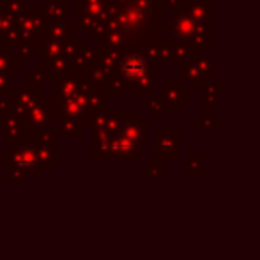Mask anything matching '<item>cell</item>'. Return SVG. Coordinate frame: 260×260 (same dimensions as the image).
<instances>
[{"label": "cell", "mask_w": 260, "mask_h": 260, "mask_svg": "<svg viewBox=\"0 0 260 260\" xmlns=\"http://www.w3.org/2000/svg\"><path fill=\"white\" fill-rule=\"evenodd\" d=\"M149 110H152V112H157V119H163V112H167L163 98L149 96Z\"/></svg>", "instance_id": "10"}, {"label": "cell", "mask_w": 260, "mask_h": 260, "mask_svg": "<svg viewBox=\"0 0 260 260\" xmlns=\"http://www.w3.org/2000/svg\"><path fill=\"white\" fill-rule=\"evenodd\" d=\"M195 2H199V0H179V4H181V7L182 9H188L191 4H195Z\"/></svg>", "instance_id": "14"}, {"label": "cell", "mask_w": 260, "mask_h": 260, "mask_svg": "<svg viewBox=\"0 0 260 260\" xmlns=\"http://www.w3.org/2000/svg\"><path fill=\"white\" fill-rule=\"evenodd\" d=\"M202 55H206V50L200 45L193 41H182V39H174V58H172V64L182 66L189 64L191 60H197Z\"/></svg>", "instance_id": "5"}, {"label": "cell", "mask_w": 260, "mask_h": 260, "mask_svg": "<svg viewBox=\"0 0 260 260\" xmlns=\"http://www.w3.org/2000/svg\"><path fill=\"white\" fill-rule=\"evenodd\" d=\"M163 96L167 112H179L181 105H186L189 101L188 89L181 87L179 80H167L163 83Z\"/></svg>", "instance_id": "4"}, {"label": "cell", "mask_w": 260, "mask_h": 260, "mask_svg": "<svg viewBox=\"0 0 260 260\" xmlns=\"http://www.w3.org/2000/svg\"><path fill=\"white\" fill-rule=\"evenodd\" d=\"M189 16L200 27H212V0H199L188 7Z\"/></svg>", "instance_id": "6"}, {"label": "cell", "mask_w": 260, "mask_h": 260, "mask_svg": "<svg viewBox=\"0 0 260 260\" xmlns=\"http://www.w3.org/2000/svg\"><path fill=\"white\" fill-rule=\"evenodd\" d=\"M174 58V39H159L156 41V58L154 64H165L172 62Z\"/></svg>", "instance_id": "7"}, {"label": "cell", "mask_w": 260, "mask_h": 260, "mask_svg": "<svg viewBox=\"0 0 260 260\" xmlns=\"http://www.w3.org/2000/svg\"><path fill=\"white\" fill-rule=\"evenodd\" d=\"M204 89V100H206L207 105L216 106L219 101V89H221V83L218 82L216 78H212L211 82H207L206 85L202 87Z\"/></svg>", "instance_id": "8"}, {"label": "cell", "mask_w": 260, "mask_h": 260, "mask_svg": "<svg viewBox=\"0 0 260 260\" xmlns=\"http://www.w3.org/2000/svg\"><path fill=\"white\" fill-rule=\"evenodd\" d=\"M179 78L182 82H188V89H202L207 82H211L212 76V57L202 55L197 60H191L189 64L182 66Z\"/></svg>", "instance_id": "1"}, {"label": "cell", "mask_w": 260, "mask_h": 260, "mask_svg": "<svg viewBox=\"0 0 260 260\" xmlns=\"http://www.w3.org/2000/svg\"><path fill=\"white\" fill-rule=\"evenodd\" d=\"M204 120L206 122H211L212 120V106L207 103H204Z\"/></svg>", "instance_id": "12"}, {"label": "cell", "mask_w": 260, "mask_h": 260, "mask_svg": "<svg viewBox=\"0 0 260 260\" xmlns=\"http://www.w3.org/2000/svg\"><path fill=\"white\" fill-rule=\"evenodd\" d=\"M209 124H211V122H206V120H204V119H199V120H197V122H195V126L197 127H199V129H206V127L209 126Z\"/></svg>", "instance_id": "13"}, {"label": "cell", "mask_w": 260, "mask_h": 260, "mask_svg": "<svg viewBox=\"0 0 260 260\" xmlns=\"http://www.w3.org/2000/svg\"><path fill=\"white\" fill-rule=\"evenodd\" d=\"M157 147H152L156 151H159L161 157H167V159H179L181 152L177 147V140L181 137V129L177 127H167V129H157Z\"/></svg>", "instance_id": "3"}, {"label": "cell", "mask_w": 260, "mask_h": 260, "mask_svg": "<svg viewBox=\"0 0 260 260\" xmlns=\"http://www.w3.org/2000/svg\"><path fill=\"white\" fill-rule=\"evenodd\" d=\"M204 157H206V156H204L202 152H189V156H188V159H189V163H188L189 175H204V167H202Z\"/></svg>", "instance_id": "9"}, {"label": "cell", "mask_w": 260, "mask_h": 260, "mask_svg": "<svg viewBox=\"0 0 260 260\" xmlns=\"http://www.w3.org/2000/svg\"><path fill=\"white\" fill-rule=\"evenodd\" d=\"M197 27H199V25H197L195 21H193V18L189 16L188 9L172 11L170 32H172V36H174V39H182V41L195 43Z\"/></svg>", "instance_id": "2"}, {"label": "cell", "mask_w": 260, "mask_h": 260, "mask_svg": "<svg viewBox=\"0 0 260 260\" xmlns=\"http://www.w3.org/2000/svg\"><path fill=\"white\" fill-rule=\"evenodd\" d=\"M163 4L168 7L170 11H177V9H182L181 4H179V0H163Z\"/></svg>", "instance_id": "11"}]
</instances>
